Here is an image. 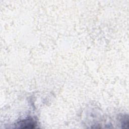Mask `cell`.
I'll list each match as a JSON object with an SVG mask.
<instances>
[{"mask_svg":"<svg viewBox=\"0 0 129 129\" xmlns=\"http://www.w3.org/2000/svg\"><path fill=\"white\" fill-rule=\"evenodd\" d=\"M20 128H33L36 125V122L33 119H27L18 122Z\"/></svg>","mask_w":129,"mask_h":129,"instance_id":"1","label":"cell"}]
</instances>
